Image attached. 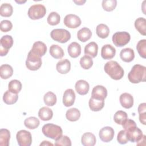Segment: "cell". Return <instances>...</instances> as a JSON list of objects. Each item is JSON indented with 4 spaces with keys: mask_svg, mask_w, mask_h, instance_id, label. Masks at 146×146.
Masks as SVG:
<instances>
[{
    "mask_svg": "<svg viewBox=\"0 0 146 146\" xmlns=\"http://www.w3.org/2000/svg\"><path fill=\"white\" fill-rule=\"evenodd\" d=\"M104 69L110 78L116 80L121 79L124 75L123 68L116 61L110 60L107 62L104 66Z\"/></svg>",
    "mask_w": 146,
    "mask_h": 146,
    "instance_id": "6da1fadb",
    "label": "cell"
},
{
    "mask_svg": "<svg viewBox=\"0 0 146 146\" xmlns=\"http://www.w3.org/2000/svg\"><path fill=\"white\" fill-rule=\"evenodd\" d=\"M128 78L132 83H139L145 82L146 78V67L140 64L134 65L128 73Z\"/></svg>",
    "mask_w": 146,
    "mask_h": 146,
    "instance_id": "7a4b0ae2",
    "label": "cell"
},
{
    "mask_svg": "<svg viewBox=\"0 0 146 146\" xmlns=\"http://www.w3.org/2000/svg\"><path fill=\"white\" fill-rule=\"evenodd\" d=\"M42 131L45 136L55 140L59 139L63 133L62 129L60 126L51 123L44 124L42 127Z\"/></svg>",
    "mask_w": 146,
    "mask_h": 146,
    "instance_id": "3957f363",
    "label": "cell"
},
{
    "mask_svg": "<svg viewBox=\"0 0 146 146\" xmlns=\"http://www.w3.org/2000/svg\"><path fill=\"white\" fill-rule=\"evenodd\" d=\"M26 66L30 70H38L42 66L41 56L30 50L28 53L26 60Z\"/></svg>",
    "mask_w": 146,
    "mask_h": 146,
    "instance_id": "277c9868",
    "label": "cell"
},
{
    "mask_svg": "<svg viewBox=\"0 0 146 146\" xmlns=\"http://www.w3.org/2000/svg\"><path fill=\"white\" fill-rule=\"evenodd\" d=\"M46 13L45 6L42 4H35L32 5L28 10V16L33 20L42 18Z\"/></svg>",
    "mask_w": 146,
    "mask_h": 146,
    "instance_id": "5b68a950",
    "label": "cell"
},
{
    "mask_svg": "<svg viewBox=\"0 0 146 146\" xmlns=\"http://www.w3.org/2000/svg\"><path fill=\"white\" fill-rule=\"evenodd\" d=\"M50 36L53 40L61 43H66L71 38L70 33L67 30L63 29L52 30L50 33Z\"/></svg>",
    "mask_w": 146,
    "mask_h": 146,
    "instance_id": "8992f818",
    "label": "cell"
},
{
    "mask_svg": "<svg viewBox=\"0 0 146 146\" xmlns=\"http://www.w3.org/2000/svg\"><path fill=\"white\" fill-rule=\"evenodd\" d=\"M130 39L129 34L126 31L116 32L112 36L113 43L117 47H123L129 43Z\"/></svg>",
    "mask_w": 146,
    "mask_h": 146,
    "instance_id": "52a82bcc",
    "label": "cell"
},
{
    "mask_svg": "<svg viewBox=\"0 0 146 146\" xmlns=\"http://www.w3.org/2000/svg\"><path fill=\"white\" fill-rule=\"evenodd\" d=\"M16 138L19 146H30L32 143L31 134L26 130H20L17 135Z\"/></svg>",
    "mask_w": 146,
    "mask_h": 146,
    "instance_id": "ba28073f",
    "label": "cell"
},
{
    "mask_svg": "<svg viewBox=\"0 0 146 146\" xmlns=\"http://www.w3.org/2000/svg\"><path fill=\"white\" fill-rule=\"evenodd\" d=\"M0 43V55L1 56H5L8 53L9 49L13 46V39L11 35H4L1 38Z\"/></svg>",
    "mask_w": 146,
    "mask_h": 146,
    "instance_id": "9c48e42d",
    "label": "cell"
},
{
    "mask_svg": "<svg viewBox=\"0 0 146 146\" xmlns=\"http://www.w3.org/2000/svg\"><path fill=\"white\" fill-rule=\"evenodd\" d=\"M125 131L128 141H130L132 143L139 142L142 139L143 136L141 130L136 126L130 128L125 130Z\"/></svg>",
    "mask_w": 146,
    "mask_h": 146,
    "instance_id": "30bf717a",
    "label": "cell"
},
{
    "mask_svg": "<svg viewBox=\"0 0 146 146\" xmlns=\"http://www.w3.org/2000/svg\"><path fill=\"white\" fill-rule=\"evenodd\" d=\"M64 24L70 29H76L81 25L80 18L75 14H68L64 18Z\"/></svg>",
    "mask_w": 146,
    "mask_h": 146,
    "instance_id": "8fae6325",
    "label": "cell"
},
{
    "mask_svg": "<svg viewBox=\"0 0 146 146\" xmlns=\"http://www.w3.org/2000/svg\"><path fill=\"white\" fill-rule=\"evenodd\" d=\"M114 134L113 129L111 127L107 126L102 128L100 130L99 136L102 141L108 143L113 139Z\"/></svg>",
    "mask_w": 146,
    "mask_h": 146,
    "instance_id": "7c38bea8",
    "label": "cell"
},
{
    "mask_svg": "<svg viewBox=\"0 0 146 146\" xmlns=\"http://www.w3.org/2000/svg\"><path fill=\"white\" fill-rule=\"evenodd\" d=\"M75 100V94L73 90L69 88L66 90L63 96V103L66 107L72 106Z\"/></svg>",
    "mask_w": 146,
    "mask_h": 146,
    "instance_id": "4fadbf2b",
    "label": "cell"
},
{
    "mask_svg": "<svg viewBox=\"0 0 146 146\" xmlns=\"http://www.w3.org/2000/svg\"><path fill=\"white\" fill-rule=\"evenodd\" d=\"M116 54V49L111 44L104 45L101 50V56L104 59H111Z\"/></svg>",
    "mask_w": 146,
    "mask_h": 146,
    "instance_id": "5bb4252c",
    "label": "cell"
},
{
    "mask_svg": "<svg viewBox=\"0 0 146 146\" xmlns=\"http://www.w3.org/2000/svg\"><path fill=\"white\" fill-rule=\"evenodd\" d=\"M107 96V90L105 87L98 85L94 87L92 91V96L98 99H104Z\"/></svg>",
    "mask_w": 146,
    "mask_h": 146,
    "instance_id": "9a60e30c",
    "label": "cell"
},
{
    "mask_svg": "<svg viewBox=\"0 0 146 146\" xmlns=\"http://www.w3.org/2000/svg\"><path fill=\"white\" fill-rule=\"evenodd\" d=\"M119 100L121 106L125 108H130L133 105V98L130 94L127 92L122 94L120 96Z\"/></svg>",
    "mask_w": 146,
    "mask_h": 146,
    "instance_id": "2e32d148",
    "label": "cell"
},
{
    "mask_svg": "<svg viewBox=\"0 0 146 146\" xmlns=\"http://www.w3.org/2000/svg\"><path fill=\"white\" fill-rule=\"evenodd\" d=\"M56 68L60 74H66L68 73L71 69V63L67 59H62L57 63Z\"/></svg>",
    "mask_w": 146,
    "mask_h": 146,
    "instance_id": "e0dca14e",
    "label": "cell"
},
{
    "mask_svg": "<svg viewBox=\"0 0 146 146\" xmlns=\"http://www.w3.org/2000/svg\"><path fill=\"white\" fill-rule=\"evenodd\" d=\"M75 88L78 94L81 95H84L88 92L90 86L86 80H79L76 82Z\"/></svg>",
    "mask_w": 146,
    "mask_h": 146,
    "instance_id": "ac0fdd59",
    "label": "cell"
},
{
    "mask_svg": "<svg viewBox=\"0 0 146 146\" xmlns=\"http://www.w3.org/2000/svg\"><path fill=\"white\" fill-rule=\"evenodd\" d=\"M67 51L69 55L71 58H76L78 57L81 53V46L78 43L73 42L68 46Z\"/></svg>",
    "mask_w": 146,
    "mask_h": 146,
    "instance_id": "d6986e66",
    "label": "cell"
},
{
    "mask_svg": "<svg viewBox=\"0 0 146 146\" xmlns=\"http://www.w3.org/2000/svg\"><path fill=\"white\" fill-rule=\"evenodd\" d=\"M90 108L92 111H99L104 106V99H98L91 97L88 102Z\"/></svg>",
    "mask_w": 146,
    "mask_h": 146,
    "instance_id": "ffe728a7",
    "label": "cell"
},
{
    "mask_svg": "<svg viewBox=\"0 0 146 146\" xmlns=\"http://www.w3.org/2000/svg\"><path fill=\"white\" fill-rule=\"evenodd\" d=\"M96 141V137L91 132L84 133L81 138V143L84 146H94Z\"/></svg>",
    "mask_w": 146,
    "mask_h": 146,
    "instance_id": "44dd1931",
    "label": "cell"
},
{
    "mask_svg": "<svg viewBox=\"0 0 146 146\" xmlns=\"http://www.w3.org/2000/svg\"><path fill=\"white\" fill-rule=\"evenodd\" d=\"M120 57L125 62H131L135 58L134 51L131 48H123L120 51Z\"/></svg>",
    "mask_w": 146,
    "mask_h": 146,
    "instance_id": "7402d4cb",
    "label": "cell"
},
{
    "mask_svg": "<svg viewBox=\"0 0 146 146\" xmlns=\"http://www.w3.org/2000/svg\"><path fill=\"white\" fill-rule=\"evenodd\" d=\"M98 51V46L94 42L88 43L84 47V54L91 58L96 56Z\"/></svg>",
    "mask_w": 146,
    "mask_h": 146,
    "instance_id": "603a6c76",
    "label": "cell"
},
{
    "mask_svg": "<svg viewBox=\"0 0 146 146\" xmlns=\"http://www.w3.org/2000/svg\"><path fill=\"white\" fill-rule=\"evenodd\" d=\"M31 50L42 57L47 51V46L43 42L37 41L33 44Z\"/></svg>",
    "mask_w": 146,
    "mask_h": 146,
    "instance_id": "cb8c5ba5",
    "label": "cell"
},
{
    "mask_svg": "<svg viewBox=\"0 0 146 146\" xmlns=\"http://www.w3.org/2000/svg\"><path fill=\"white\" fill-rule=\"evenodd\" d=\"M39 117L43 121H48L52 119L53 116V112L51 109L47 107H43L39 110Z\"/></svg>",
    "mask_w": 146,
    "mask_h": 146,
    "instance_id": "d4e9b609",
    "label": "cell"
},
{
    "mask_svg": "<svg viewBox=\"0 0 146 146\" xmlns=\"http://www.w3.org/2000/svg\"><path fill=\"white\" fill-rule=\"evenodd\" d=\"M92 36V32L87 27H83L80 29L77 33L78 39L82 42L88 40Z\"/></svg>",
    "mask_w": 146,
    "mask_h": 146,
    "instance_id": "484cf974",
    "label": "cell"
},
{
    "mask_svg": "<svg viewBox=\"0 0 146 146\" xmlns=\"http://www.w3.org/2000/svg\"><path fill=\"white\" fill-rule=\"evenodd\" d=\"M13 74L12 67L7 64H4L0 67V76L3 79H7L10 78Z\"/></svg>",
    "mask_w": 146,
    "mask_h": 146,
    "instance_id": "4316f807",
    "label": "cell"
},
{
    "mask_svg": "<svg viewBox=\"0 0 146 146\" xmlns=\"http://www.w3.org/2000/svg\"><path fill=\"white\" fill-rule=\"evenodd\" d=\"M135 27L140 34L144 36L146 35V20L145 18L143 17L137 18L135 22Z\"/></svg>",
    "mask_w": 146,
    "mask_h": 146,
    "instance_id": "83f0119b",
    "label": "cell"
},
{
    "mask_svg": "<svg viewBox=\"0 0 146 146\" xmlns=\"http://www.w3.org/2000/svg\"><path fill=\"white\" fill-rule=\"evenodd\" d=\"M18 99L17 94H14L9 90L6 91L3 96V100L7 104H13L15 103Z\"/></svg>",
    "mask_w": 146,
    "mask_h": 146,
    "instance_id": "f1b7e54d",
    "label": "cell"
},
{
    "mask_svg": "<svg viewBox=\"0 0 146 146\" xmlns=\"http://www.w3.org/2000/svg\"><path fill=\"white\" fill-rule=\"evenodd\" d=\"M96 33L99 38L104 39L108 36L110 34V29L106 25L101 23L96 26Z\"/></svg>",
    "mask_w": 146,
    "mask_h": 146,
    "instance_id": "f546056e",
    "label": "cell"
},
{
    "mask_svg": "<svg viewBox=\"0 0 146 146\" xmlns=\"http://www.w3.org/2000/svg\"><path fill=\"white\" fill-rule=\"evenodd\" d=\"M50 54L55 59H60L64 55L62 47L57 44H52L50 46Z\"/></svg>",
    "mask_w": 146,
    "mask_h": 146,
    "instance_id": "4dcf8cb0",
    "label": "cell"
},
{
    "mask_svg": "<svg viewBox=\"0 0 146 146\" xmlns=\"http://www.w3.org/2000/svg\"><path fill=\"white\" fill-rule=\"evenodd\" d=\"M66 118L70 121H76L80 117V112L76 108H72L68 110L66 113Z\"/></svg>",
    "mask_w": 146,
    "mask_h": 146,
    "instance_id": "1f68e13d",
    "label": "cell"
},
{
    "mask_svg": "<svg viewBox=\"0 0 146 146\" xmlns=\"http://www.w3.org/2000/svg\"><path fill=\"white\" fill-rule=\"evenodd\" d=\"M10 139V131L5 128L0 129V145L8 146Z\"/></svg>",
    "mask_w": 146,
    "mask_h": 146,
    "instance_id": "d6a6232c",
    "label": "cell"
},
{
    "mask_svg": "<svg viewBox=\"0 0 146 146\" xmlns=\"http://www.w3.org/2000/svg\"><path fill=\"white\" fill-rule=\"evenodd\" d=\"M40 124V121L38 118L34 116L26 118L24 121L25 125L30 129H34L36 128Z\"/></svg>",
    "mask_w": 146,
    "mask_h": 146,
    "instance_id": "836d02e7",
    "label": "cell"
},
{
    "mask_svg": "<svg viewBox=\"0 0 146 146\" xmlns=\"http://www.w3.org/2000/svg\"><path fill=\"white\" fill-rule=\"evenodd\" d=\"M13 12V9L12 6L10 3H5L1 5L0 7V15L2 17H9Z\"/></svg>",
    "mask_w": 146,
    "mask_h": 146,
    "instance_id": "e575fe53",
    "label": "cell"
},
{
    "mask_svg": "<svg viewBox=\"0 0 146 146\" xmlns=\"http://www.w3.org/2000/svg\"><path fill=\"white\" fill-rule=\"evenodd\" d=\"M56 96L54 93L49 91L45 94L43 97V100L46 105L48 106H53L56 103Z\"/></svg>",
    "mask_w": 146,
    "mask_h": 146,
    "instance_id": "d590c367",
    "label": "cell"
},
{
    "mask_svg": "<svg viewBox=\"0 0 146 146\" xmlns=\"http://www.w3.org/2000/svg\"><path fill=\"white\" fill-rule=\"evenodd\" d=\"M8 88L10 91L14 94H18L22 89V83L18 80H12L9 83Z\"/></svg>",
    "mask_w": 146,
    "mask_h": 146,
    "instance_id": "8d00e7d4",
    "label": "cell"
},
{
    "mask_svg": "<svg viewBox=\"0 0 146 146\" xmlns=\"http://www.w3.org/2000/svg\"><path fill=\"white\" fill-rule=\"evenodd\" d=\"M128 118L127 114L123 111H117L114 115L113 120L114 121L119 125H122L124 121Z\"/></svg>",
    "mask_w": 146,
    "mask_h": 146,
    "instance_id": "74e56055",
    "label": "cell"
},
{
    "mask_svg": "<svg viewBox=\"0 0 146 146\" xmlns=\"http://www.w3.org/2000/svg\"><path fill=\"white\" fill-rule=\"evenodd\" d=\"M80 64L82 68L88 70L93 65V60L92 58L88 55H84L80 58Z\"/></svg>",
    "mask_w": 146,
    "mask_h": 146,
    "instance_id": "f35d334b",
    "label": "cell"
},
{
    "mask_svg": "<svg viewBox=\"0 0 146 146\" xmlns=\"http://www.w3.org/2000/svg\"><path fill=\"white\" fill-rule=\"evenodd\" d=\"M60 17L59 14L55 11L50 13L47 17V23L51 26H55L59 23Z\"/></svg>",
    "mask_w": 146,
    "mask_h": 146,
    "instance_id": "ab89813d",
    "label": "cell"
},
{
    "mask_svg": "<svg viewBox=\"0 0 146 146\" xmlns=\"http://www.w3.org/2000/svg\"><path fill=\"white\" fill-rule=\"evenodd\" d=\"M136 50L143 58H146V40L141 39L138 42L136 45Z\"/></svg>",
    "mask_w": 146,
    "mask_h": 146,
    "instance_id": "60d3db41",
    "label": "cell"
},
{
    "mask_svg": "<svg viewBox=\"0 0 146 146\" xmlns=\"http://www.w3.org/2000/svg\"><path fill=\"white\" fill-rule=\"evenodd\" d=\"M117 5L116 0H103L102 1V7L107 11H113Z\"/></svg>",
    "mask_w": 146,
    "mask_h": 146,
    "instance_id": "b9f144b4",
    "label": "cell"
},
{
    "mask_svg": "<svg viewBox=\"0 0 146 146\" xmlns=\"http://www.w3.org/2000/svg\"><path fill=\"white\" fill-rule=\"evenodd\" d=\"M55 145L56 146L60 145H66V146H71V141L70 139L67 136H61L59 139L55 140Z\"/></svg>",
    "mask_w": 146,
    "mask_h": 146,
    "instance_id": "7bdbcfd3",
    "label": "cell"
},
{
    "mask_svg": "<svg viewBox=\"0 0 146 146\" xmlns=\"http://www.w3.org/2000/svg\"><path fill=\"white\" fill-rule=\"evenodd\" d=\"M13 25L9 20H3L0 23V29L2 32H8L12 29Z\"/></svg>",
    "mask_w": 146,
    "mask_h": 146,
    "instance_id": "ee69618b",
    "label": "cell"
},
{
    "mask_svg": "<svg viewBox=\"0 0 146 146\" xmlns=\"http://www.w3.org/2000/svg\"><path fill=\"white\" fill-rule=\"evenodd\" d=\"M117 140L120 144H126L128 141V139L127 137L126 131L125 129L121 130L117 134Z\"/></svg>",
    "mask_w": 146,
    "mask_h": 146,
    "instance_id": "f6af8a7d",
    "label": "cell"
},
{
    "mask_svg": "<svg viewBox=\"0 0 146 146\" xmlns=\"http://www.w3.org/2000/svg\"><path fill=\"white\" fill-rule=\"evenodd\" d=\"M123 126V127L124 128V129L125 130H127L130 128H132L133 127H135L136 126V123L135 122V121H133V120L129 119H127L124 123L122 124L121 125Z\"/></svg>",
    "mask_w": 146,
    "mask_h": 146,
    "instance_id": "bcb514c9",
    "label": "cell"
},
{
    "mask_svg": "<svg viewBox=\"0 0 146 146\" xmlns=\"http://www.w3.org/2000/svg\"><path fill=\"white\" fill-rule=\"evenodd\" d=\"M139 114H144L146 113V104L145 103H143L139 104L137 109Z\"/></svg>",
    "mask_w": 146,
    "mask_h": 146,
    "instance_id": "7dc6e473",
    "label": "cell"
},
{
    "mask_svg": "<svg viewBox=\"0 0 146 146\" xmlns=\"http://www.w3.org/2000/svg\"><path fill=\"white\" fill-rule=\"evenodd\" d=\"M145 140H146V137L145 135H143L142 139L137 143V145H145Z\"/></svg>",
    "mask_w": 146,
    "mask_h": 146,
    "instance_id": "c3c4849f",
    "label": "cell"
},
{
    "mask_svg": "<svg viewBox=\"0 0 146 146\" xmlns=\"http://www.w3.org/2000/svg\"><path fill=\"white\" fill-rule=\"evenodd\" d=\"M40 145H53V144L48 141H43L42 143L40 144Z\"/></svg>",
    "mask_w": 146,
    "mask_h": 146,
    "instance_id": "681fc988",
    "label": "cell"
},
{
    "mask_svg": "<svg viewBox=\"0 0 146 146\" xmlns=\"http://www.w3.org/2000/svg\"><path fill=\"white\" fill-rule=\"evenodd\" d=\"M73 2L78 5H82L86 2V1H73Z\"/></svg>",
    "mask_w": 146,
    "mask_h": 146,
    "instance_id": "f907efd6",
    "label": "cell"
},
{
    "mask_svg": "<svg viewBox=\"0 0 146 146\" xmlns=\"http://www.w3.org/2000/svg\"><path fill=\"white\" fill-rule=\"evenodd\" d=\"M26 1H16V2H17V3H25V2H26Z\"/></svg>",
    "mask_w": 146,
    "mask_h": 146,
    "instance_id": "816d5d0a",
    "label": "cell"
}]
</instances>
